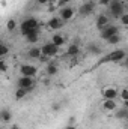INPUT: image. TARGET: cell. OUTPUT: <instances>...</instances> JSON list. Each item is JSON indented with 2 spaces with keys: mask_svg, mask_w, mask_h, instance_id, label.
<instances>
[{
  "mask_svg": "<svg viewBox=\"0 0 128 129\" xmlns=\"http://www.w3.org/2000/svg\"><path fill=\"white\" fill-rule=\"evenodd\" d=\"M8 51H9L8 45H6V44H2V45H0V56H2V57H5V56L8 54Z\"/></svg>",
  "mask_w": 128,
  "mask_h": 129,
  "instance_id": "4316f807",
  "label": "cell"
},
{
  "mask_svg": "<svg viewBox=\"0 0 128 129\" xmlns=\"http://www.w3.org/2000/svg\"><path fill=\"white\" fill-rule=\"evenodd\" d=\"M109 45H116V44H119L121 42V35L118 33V35H115V36H112V38H109L107 41H105Z\"/></svg>",
  "mask_w": 128,
  "mask_h": 129,
  "instance_id": "7402d4cb",
  "label": "cell"
},
{
  "mask_svg": "<svg viewBox=\"0 0 128 129\" xmlns=\"http://www.w3.org/2000/svg\"><path fill=\"white\" fill-rule=\"evenodd\" d=\"M0 119H2L3 123H8V122H11V119H12V113L5 108V110L0 111Z\"/></svg>",
  "mask_w": 128,
  "mask_h": 129,
  "instance_id": "e0dca14e",
  "label": "cell"
},
{
  "mask_svg": "<svg viewBox=\"0 0 128 129\" xmlns=\"http://www.w3.org/2000/svg\"><path fill=\"white\" fill-rule=\"evenodd\" d=\"M38 30H39V23H38L36 18H26L20 24V32H21V35L24 38L33 32H38Z\"/></svg>",
  "mask_w": 128,
  "mask_h": 129,
  "instance_id": "6da1fadb",
  "label": "cell"
},
{
  "mask_svg": "<svg viewBox=\"0 0 128 129\" xmlns=\"http://www.w3.org/2000/svg\"><path fill=\"white\" fill-rule=\"evenodd\" d=\"M95 24H96V29L101 32L102 29H105V27L110 24V17H109V15H105V14H101V15H98V17H96Z\"/></svg>",
  "mask_w": 128,
  "mask_h": 129,
  "instance_id": "8fae6325",
  "label": "cell"
},
{
  "mask_svg": "<svg viewBox=\"0 0 128 129\" xmlns=\"http://www.w3.org/2000/svg\"><path fill=\"white\" fill-rule=\"evenodd\" d=\"M112 3V0H98V5H101V6H109Z\"/></svg>",
  "mask_w": 128,
  "mask_h": 129,
  "instance_id": "83f0119b",
  "label": "cell"
},
{
  "mask_svg": "<svg viewBox=\"0 0 128 129\" xmlns=\"http://www.w3.org/2000/svg\"><path fill=\"white\" fill-rule=\"evenodd\" d=\"M102 110H104V111H109V113L116 111V110H118L116 101H113V99H104V102H102Z\"/></svg>",
  "mask_w": 128,
  "mask_h": 129,
  "instance_id": "4fadbf2b",
  "label": "cell"
},
{
  "mask_svg": "<svg viewBox=\"0 0 128 129\" xmlns=\"http://www.w3.org/2000/svg\"><path fill=\"white\" fill-rule=\"evenodd\" d=\"M38 72V68L33 66V64H29V63H24L20 66V74L24 75V77H35Z\"/></svg>",
  "mask_w": 128,
  "mask_h": 129,
  "instance_id": "9c48e42d",
  "label": "cell"
},
{
  "mask_svg": "<svg viewBox=\"0 0 128 129\" xmlns=\"http://www.w3.org/2000/svg\"><path fill=\"white\" fill-rule=\"evenodd\" d=\"M30 90H27V89H18L17 87V92H15V98L17 99H23V98L26 96L27 93H29Z\"/></svg>",
  "mask_w": 128,
  "mask_h": 129,
  "instance_id": "603a6c76",
  "label": "cell"
},
{
  "mask_svg": "<svg viewBox=\"0 0 128 129\" xmlns=\"http://www.w3.org/2000/svg\"><path fill=\"white\" fill-rule=\"evenodd\" d=\"M127 120H128V119H127Z\"/></svg>",
  "mask_w": 128,
  "mask_h": 129,
  "instance_id": "836d02e7",
  "label": "cell"
},
{
  "mask_svg": "<svg viewBox=\"0 0 128 129\" xmlns=\"http://www.w3.org/2000/svg\"><path fill=\"white\" fill-rule=\"evenodd\" d=\"M2 72H5V71H6V63H5V62H2Z\"/></svg>",
  "mask_w": 128,
  "mask_h": 129,
  "instance_id": "f546056e",
  "label": "cell"
},
{
  "mask_svg": "<svg viewBox=\"0 0 128 129\" xmlns=\"http://www.w3.org/2000/svg\"><path fill=\"white\" fill-rule=\"evenodd\" d=\"M118 96H119V92L116 87H104L102 89V98L104 99H113L115 101Z\"/></svg>",
  "mask_w": 128,
  "mask_h": 129,
  "instance_id": "7c38bea8",
  "label": "cell"
},
{
  "mask_svg": "<svg viewBox=\"0 0 128 129\" xmlns=\"http://www.w3.org/2000/svg\"><path fill=\"white\" fill-rule=\"evenodd\" d=\"M78 53H80L78 44H71V45L68 47V50H66V54H68L69 57H75V56H78Z\"/></svg>",
  "mask_w": 128,
  "mask_h": 129,
  "instance_id": "9a60e30c",
  "label": "cell"
},
{
  "mask_svg": "<svg viewBox=\"0 0 128 129\" xmlns=\"http://www.w3.org/2000/svg\"><path fill=\"white\" fill-rule=\"evenodd\" d=\"M45 72H47L48 77H53V75L57 74V66H56L54 63H48L47 64V68H45Z\"/></svg>",
  "mask_w": 128,
  "mask_h": 129,
  "instance_id": "d6986e66",
  "label": "cell"
},
{
  "mask_svg": "<svg viewBox=\"0 0 128 129\" xmlns=\"http://www.w3.org/2000/svg\"><path fill=\"white\" fill-rule=\"evenodd\" d=\"M29 57L30 59H35V60H38V59H42L44 56H42V50L39 48V47H33L29 50Z\"/></svg>",
  "mask_w": 128,
  "mask_h": 129,
  "instance_id": "5bb4252c",
  "label": "cell"
},
{
  "mask_svg": "<svg viewBox=\"0 0 128 129\" xmlns=\"http://www.w3.org/2000/svg\"><path fill=\"white\" fill-rule=\"evenodd\" d=\"M128 54L124 51V50H113L112 53H109L99 63H121L125 60Z\"/></svg>",
  "mask_w": 128,
  "mask_h": 129,
  "instance_id": "7a4b0ae2",
  "label": "cell"
},
{
  "mask_svg": "<svg viewBox=\"0 0 128 129\" xmlns=\"http://www.w3.org/2000/svg\"><path fill=\"white\" fill-rule=\"evenodd\" d=\"M95 6H96V2L89 0V2H86L84 5H81V6H80L78 14H80L81 17H88V15H91V14L95 11Z\"/></svg>",
  "mask_w": 128,
  "mask_h": 129,
  "instance_id": "8992f818",
  "label": "cell"
},
{
  "mask_svg": "<svg viewBox=\"0 0 128 129\" xmlns=\"http://www.w3.org/2000/svg\"><path fill=\"white\" fill-rule=\"evenodd\" d=\"M2 129H5V128H2Z\"/></svg>",
  "mask_w": 128,
  "mask_h": 129,
  "instance_id": "d6a6232c",
  "label": "cell"
},
{
  "mask_svg": "<svg viewBox=\"0 0 128 129\" xmlns=\"http://www.w3.org/2000/svg\"><path fill=\"white\" fill-rule=\"evenodd\" d=\"M119 23H121V26H124V27H128V14L125 12L121 18H119Z\"/></svg>",
  "mask_w": 128,
  "mask_h": 129,
  "instance_id": "484cf974",
  "label": "cell"
},
{
  "mask_svg": "<svg viewBox=\"0 0 128 129\" xmlns=\"http://www.w3.org/2000/svg\"><path fill=\"white\" fill-rule=\"evenodd\" d=\"M63 24H65V21L60 18V17H53V18L48 20L47 27H48L50 30H59V29L63 27Z\"/></svg>",
  "mask_w": 128,
  "mask_h": 129,
  "instance_id": "30bf717a",
  "label": "cell"
},
{
  "mask_svg": "<svg viewBox=\"0 0 128 129\" xmlns=\"http://www.w3.org/2000/svg\"><path fill=\"white\" fill-rule=\"evenodd\" d=\"M33 86H35L33 77H24V75H21V77L17 80V87H18V89H27V90H33Z\"/></svg>",
  "mask_w": 128,
  "mask_h": 129,
  "instance_id": "5b68a950",
  "label": "cell"
},
{
  "mask_svg": "<svg viewBox=\"0 0 128 129\" xmlns=\"http://www.w3.org/2000/svg\"><path fill=\"white\" fill-rule=\"evenodd\" d=\"M118 33H119V27H118V26L109 24L105 29H102V30L99 32V36H101L104 41H107L109 38H112V36H115V35H118Z\"/></svg>",
  "mask_w": 128,
  "mask_h": 129,
  "instance_id": "52a82bcc",
  "label": "cell"
},
{
  "mask_svg": "<svg viewBox=\"0 0 128 129\" xmlns=\"http://www.w3.org/2000/svg\"><path fill=\"white\" fill-rule=\"evenodd\" d=\"M74 15H75V11H74V8H71V6H65V8H62V9L59 11V17L63 20L65 23H66V21H71V20L74 18Z\"/></svg>",
  "mask_w": 128,
  "mask_h": 129,
  "instance_id": "ba28073f",
  "label": "cell"
},
{
  "mask_svg": "<svg viewBox=\"0 0 128 129\" xmlns=\"http://www.w3.org/2000/svg\"><path fill=\"white\" fill-rule=\"evenodd\" d=\"M50 2H54V0H38V3H41V5H45V3H50Z\"/></svg>",
  "mask_w": 128,
  "mask_h": 129,
  "instance_id": "f1b7e54d",
  "label": "cell"
},
{
  "mask_svg": "<svg viewBox=\"0 0 128 129\" xmlns=\"http://www.w3.org/2000/svg\"><path fill=\"white\" fill-rule=\"evenodd\" d=\"M51 42H53L54 45H57V47L60 48V47H62V45L65 44V36H62L60 33H56V35H54V36L51 38Z\"/></svg>",
  "mask_w": 128,
  "mask_h": 129,
  "instance_id": "2e32d148",
  "label": "cell"
},
{
  "mask_svg": "<svg viewBox=\"0 0 128 129\" xmlns=\"http://www.w3.org/2000/svg\"><path fill=\"white\" fill-rule=\"evenodd\" d=\"M26 39H27L29 44H35V42H38V41H39V30H38V32L30 33V35H27Z\"/></svg>",
  "mask_w": 128,
  "mask_h": 129,
  "instance_id": "ffe728a7",
  "label": "cell"
},
{
  "mask_svg": "<svg viewBox=\"0 0 128 129\" xmlns=\"http://www.w3.org/2000/svg\"><path fill=\"white\" fill-rule=\"evenodd\" d=\"M116 117L118 119H128V108H121V110H116Z\"/></svg>",
  "mask_w": 128,
  "mask_h": 129,
  "instance_id": "cb8c5ba5",
  "label": "cell"
},
{
  "mask_svg": "<svg viewBox=\"0 0 128 129\" xmlns=\"http://www.w3.org/2000/svg\"><path fill=\"white\" fill-rule=\"evenodd\" d=\"M65 129H77V128H75V126H72V125H69L68 128H65Z\"/></svg>",
  "mask_w": 128,
  "mask_h": 129,
  "instance_id": "1f68e13d",
  "label": "cell"
},
{
  "mask_svg": "<svg viewBox=\"0 0 128 129\" xmlns=\"http://www.w3.org/2000/svg\"><path fill=\"white\" fill-rule=\"evenodd\" d=\"M86 51L89 53V54H92V56H96V54H101V48L96 45V44H89L88 47H86Z\"/></svg>",
  "mask_w": 128,
  "mask_h": 129,
  "instance_id": "ac0fdd59",
  "label": "cell"
},
{
  "mask_svg": "<svg viewBox=\"0 0 128 129\" xmlns=\"http://www.w3.org/2000/svg\"><path fill=\"white\" fill-rule=\"evenodd\" d=\"M124 64H125V66H127V68H128V56H127V57H125V60H124Z\"/></svg>",
  "mask_w": 128,
  "mask_h": 129,
  "instance_id": "4dcf8cb0",
  "label": "cell"
},
{
  "mask_svg": "<svg viewBox=\"0 0 128 129\" xmlns=\"http://www.w3.org/2000/svg\"><path fill=\"white\" fill-rule=\"evenodd\" d=\"M41 50H42V56H44V57H47V59L54 57V56L59 53V47H57V45H54L53 42H48V44L42 45V47H41Z\"/></svg>",
  "mask_w": 128,
  "mask_h": 129,
  "instance_id": "277c9868",
  "label": "cell"
},
{
  "mask_svg": "<svg viewBox=\"0 0 128 129\" xmlns=\"http://www.w3.org/2000/svg\"><path fill=\"white\" fill-rule=\"evenodd\" d=\"M6 29H8L9 32H12V30H15V29H17V23H15L14 20H9V21L6 23Z\"/></svg>",
  "mask_w": 128,
  "mask_h": 129,
  "instance_id": "d4e9b609",
  "label": "cell"
},
{
  "mask_svg": "<svg viewBox=\"0 0 128 129\" xmlns=\"http://www.w3.org/2000/svg\"><path fill=\"white\" fill-rule=\"evenodd\" d=\"M127 2H128V0H127Z\"/></svg>",
  "mask_w": 128,
  "mask_h": 129,
  "instance_id": "e575fe53",
  "label": "cell"
},
{
  "mask_svg": "<svg viewBox=\"0 0 128 129\" xmlns=\"http://www.w3.org/2000/svg\"><path fill=\"white\" fill-rule=\"evenodd\" d=\"M109 8V15L112 18H121L124 14H125V6L121 0H112V3L107 6Z\"/></svg>",
  "mask_w": 128,
  "mask_h": 129,
  "instance_id": "3957f363",
  "label": "cell"
},
{
  "mask_svg": "<svg viewBox=\"0 0 128 129\" xmlns=\"http://www.w3.org/2000/svg\"><path fill=\"white\" fill-rule=\"evenodd\" d=\"M119 96H121V101H124V102H125V107H128V89H127V87L121 89Z\"/></svg>",
  "mask_w": 128,
  "mask_h": 129,
  "instance_id": "44dd1931",
  "label": "cell"
}]
</instances>
